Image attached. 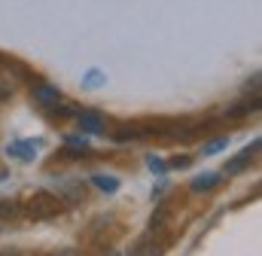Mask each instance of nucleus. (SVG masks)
Instances as JSON below:
<instances>
[{
    "mask_svg": "<svg viewBox=\"0 0 262 256\" xmlns=\"http://www.w3.org/2000/svg\"><path fill=\"white\" fill-rule=\"evenodd\" d=\"M61 210H64V204H61V198L52 195V192H34L31 201L21 207V214L31 217V220H52V217H58Z\"/></svg>",
    "mask_w": 262,
    "mask_h": 256,
    "instance_id": "obj_1",
    "label": "nucleus"
},
{
    "mask_svg": "<svg viewBox=\"0 0 262 256\" xmlns=\"http://www.w3.org/2000/svg\"><path fill=\"white\" fill-rule=\"evenodd\" d=\"M76 116V122H79V131H85V134H104V116L101 113H95V110H79V113H73Z\"/></svg>",
    "mask_w": 262,
    "mask_h": 256,
    "instance_id": "obj_2",
    "label": "nucleus"
},
{
    "mask_svg": "<svg viewBox=\"0 0 262 256\" xmlns=\"http://www.w3.org/2000/svg\"><path fill=\"white\" fill-rule=\"evenodd\" d=\"M31 95H34V101L46 110V107H52L55 101H61V92L55 89V86H49V82H31Z\"/></svg>",
    "mask_w": 262,
    "mask_h": 256,
    "instance_id": "obj_3",
    "label": "nucleus"
},
{
    "mask_svg": "<svg viewBox=\"0 0 262 256\" xmlns=\"http://www.w3.org/2000/svg\"><path fill=\"white\" fill-rule=\"evenodd\" d=\"M0 70L9 73L12 79H34V70L28 64H21L18 58H12V55H0Z\"/></svg>",
    "mask_w": 262,
    "mask_h": 256,
    "instance_id": "obj_4",
    "label": "nucleus"
},
{
    "mask_svg": "<svg viewBox=\"0 0 262 256\" xmlns=\"http://www.w3.org/2000/svg\"><path fill=\"white\" fill-rule=\"evenodd\" d=\"M259 110V98H244V101H235L232 107H226V119H244V116H250V113H256Z\"/></svg>",
    "mask_w": 262,
    "mask_h": 256,
    "instance_id": "obj_5",
    "label": "nucleus"
},
{
    "mask_svg": "<svg viewBox=\"0 0 262 256\" xmlns=\"http://www.w3.org/2000/svg\"><path fill=\"white\" fill-rule=\"evenodd\" d=\"M37 150H40V140H15V143H9V156H15L21 162L37 159Z\"/></svg>",
    "mask_w": 262,
    "mask_h": 256,
    "instance_id": "obj_6",
    "label": "nucleus"
},
{
    "mask_svg": "<svg viewBox=\"0 0 262 256\" xmlns=\"http://www.w3.org/2000/svg\"><path fill=\"white\" fill-rule=\"evenodd\" d=\"M256 150H259V140H253V143H250L247 150H241V153H238V159H232V162L226 165V171H229V174H238V171H244V168H247V165L253 162Z\"/></svg>",
    "mask_w": 262,
    "mask_h": 256,
    "instance_id": "obj_7",
    "label": "nucleus"
},
{
    "mask_svg": "<svg viewBox=\"0 0 262 256\" xmlns=\"http://www.w3.org/2000/svg\"><path fill=\"white\" fill-rule=\"evenodd\" d=\"M116 131H110L113 134V140L116 143H125V140H140L143 137V131H140V125L137 122H116Z\"/></svg>",
    "mask_w": 262,
    "mask_h": 256,
    "instance_id": "obj_8",
    "label": "nucleus"
},
{
    "mask_svg": "<svg viewBox=\"0 0 262 256\" xmlns=\"http://www.w3.org/2000/svg\"><path fill=\"white\" fill-rule=\"evenodd\" d=\"M220 183H223V174L220 171H204V174H198L189 186H192V192H210V189H216Z\"/></svg>",
    "mask_w": 262,
    "mask_h": 256,
    "instance_id": "obj_9",
    "label": "nucleus"
},
{
    "mask_svg": "<svg viewBox=\"0 0 262 256\" xmlns=\"http://www.w3.org/2000/svg\"><path fill=\"white\" fill-rule=\"evenodd\" d=\"M128 256H165V244L162 241H152V235H149V238L137 241Z\"/></svg>",
    "mask_w": 262,
    "mask_h": 256,
    "instance_id": "obj_10",
    "label": "nucleus"
},
{
    "mask_svg": "<svg viewBox=\"0 0 262 256\" xmlns=\"http://www.w3.org/2000/svg\"><path fill=\"white\" fill-rule=\"evenodd\" d=\"M168 220H171V204H159L149 217V232H162L168 226Z\"/></svg>",
    "mask_w": 262,
    "mask_h": 256,
    "instance_id": "obj_11",
    "label": "nucleus"
},
{
    "mask_svg": "<svg viewBox=\"0 0 262 256\" xmlns=\"http://www.w3.org/2000/svg\"><path fill=\"white\" fill-rule=\"evenodd\" d=\"M61 192L67 195L70 204H76V201L85 198V186H82V183H70V180H67V183H61Z\"/></svg>",
    "mask_w": 262,
    "mask_h": 256,
    "instance_id": "obj_12",
    "label": "nucleus"
},
{
    "mask_svg": "<svg viewBox=\"0 0 262 256\" xmlns=\"http://www.w3.org/2000/svg\"><path fill=\"white\" fill-rule=\"evenodd\" d=\"M92 183H95L98 189H104V192H116L119 189V180L110 177V174H92Z\"/></svg>",
    "mask_w": 262,
    "mask_h": 256,
    "instance_id": "obj_13",
    "label": "nucleus"
},
{
    "mask_svg": "<svg viewBox=\"0 0 262 256\" xmlns=\"http://www.w3.org/2000/svg\"><path fill=\"white\" fill-rule=\"evenodd\" d=\"M18 217H21L18 201H0V220H18Z\"/></svg>",
    "mask_w": 262,
    "mask_h": 256,
    "instance_id": "obj_14",
    "label": "nucleus"
},
{
    "mask_svg": "<svg viewBox=\"0 0 262 256\" xmlns=\"http://www.w3.org/2000/svg\"><path fill=\"white\" fill-rule=\"evenodd\" d=\"M229 146V137H216V140H210L207 146H201V156H213V153H220V150H226Z\"/></svg>",
    "mask_w": 262,
    "mask_h": 256,
    "instance_id": "obj_15",
    "label": "nucleus"
},
{
    "mask_svg": "<svg viewBox=\"0 0 262 256\" xmlns=\"http://www.w3.org/2000/svg\"><path fill=\"white\" fill-rule=\"evenodd\" d=\"M189 165H192V156H174L168 162V168H189Z\"/></svg>",
    "mask_w": 262,
    "mask_h": 256,
    "instance_id": "obj_16",
    "label": "nucleus"
},
{
    "mask_svg": "<svg viewBox=\"0 0 262 256\" xmlns=\"http://www.w3.org/2000/svg\"><path fill=\"white\" fill-rule=\"evenodd\" d=\"M6 82H9V79H0V104L12 98V86H6Z\"/></svg>",
    "mask_w": 262,
    "mask_h": 256,
    "instance_id": "obj_17",
    "label": "nucleus"
},
{
    "mask_svg": "<svg viewBox=\"0 0 262 256\" xmlns=\"http://www.w3.org/2000/svg\"><path fill=\"white\" fill-rule=\"evenodd\" d=\"M146 165H149V171H165V165H162L156 156H149V159H146Z\"/></svg>",
    "mask_w": 262,
    "mask_h": 256,
    "instance_id": "obj_18",
    "label": "nucleus"
},
{
    "mask_svg": "<svg viewBox=\"0 0 262 256\" xmlns=\"http://www.w3.org/2000/svg\"><path fill=\"white\" fill-rule=\"evenodd\" d=\"M0 256H21L15 247H6V250H0Z\"/></svg>",
    "mask_w": 262,
    "mask_h": 256,
    "instance_id": "obj_19",
    "label": "nucleus"
},
{
    "mask_svg": "<svg viewBox=\"0 0 262 256\" xmlns=\"http://www.w3.org/2000/svg\"><path fill=\"white\" fill-rule=\"evenodd\" d=\"M55 256H76V250H61V253H55Z\"/></svg>",
    "mask_w": 262,
    "mask_h": 256,
    "instance_id": "obj_20",
    "label": "nucleus"
},
{
    "mask_svg": "<svg viewBox=\"0 0 262 256\" xmlns=\"http://www.w3.org/2000/svg\"><path fill=\"white\" fill-rule=\"evenodd\" d=\"M107 256H119V253H116V250H110V253H107Z\"/></svg>",
    "mask_w": 262,
    "mask_h": 256,
    "instance_id": "obj_21",
    "label": "nucleus"
},
{
    "mask_svg": "<svg viewBox=\"0 0 262 256\" xmlns=\"http://www.w3.org/2000/svg\"><path fill=\"white\" fill-rule=\"evenodd\" d=\"M40 256H55V253H40Z\"/></svg>",
    "mask_w": 262,
    "mask_h": 256,
    "instance_id": "obj_22",
    "label": "nucleus"
}]
</instances>
